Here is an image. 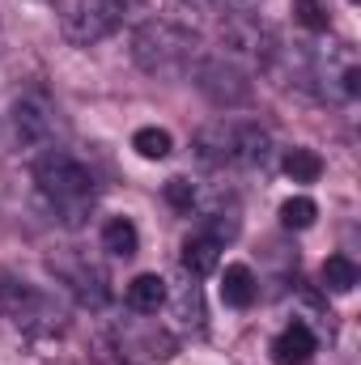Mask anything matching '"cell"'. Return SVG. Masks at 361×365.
I'll list each match as a JSON object with an SVG mask.
<instances>
[{"label":"cell","instance_id":"1","mask_svg":"<svg viewBox=\"0 0 361 365\" xmlns=\"http://www.w3.org/2000/svg\"><path fill=\"white\" fill-rule=\"evenodd\" d=\"M34 182H39V195L47 200V208L64 221V225H81L86 212L93 208V175L81 158H73L68 149H47L39 162H34Z\"/></svg>","mask_w":361,"mask_h":365},{"label":"cell","instance_id":"2","mask_svg":"<svg viewBox=\"0 0 361 365\" xmlns=\"http://www.w3.org/2000/svg\"><path fill=\"white\" fill-rule=\"evenodd\" d=\"M195 158L204 166H225V170H264L272 158V136L260 123L217 119L195 132Z\"/></svg>","mask_w":361,"mask_h":365},{"label":"cell","instance_id":"3","mask_svg":"<svg viewBox=\"0 0 361 365\" xmlns=\"http://www.w3.org/2000/svg\"><path fill=\"white\" fill-rule=\"evenodd\" d=\"M200 38L179 26V21H145L136 34H132V60L149 73V77H187L191 64L200 60Z\"/></svg>","mask_w":361,"mask_h":365},{"label":"cell","instance_id":"4","mask_svg":"<svg viewBox=\"0 0 361 365\" xmlns=\"http://www.w3.org/2000/svg\"><path fill=\"white\" fill-rule=\"evenodd\" d=\"M0 323L26 340H47L64 331V306L30 280L0 276Z\"/></svg>","mask_w":361,"mask_h":365},{"label":"cell","instance_id":"5","mask_svg":"<svg viewBox=\"0 0 361 365\" xmlns=\"http://www.w3.org/2000/svg\"><path fill=\"white\" fill-rule=\"evenodd\" d=\"M187 77L195 81V90L204 93L213 106H225V110H230V106H243V102L251 98L247 73H243L234 60H225V56H200Z\"/></svg>","mask_w":361,"mask_h":365},{"label":"cell","instance_id":"6","mask_svg":"<svg viewBox=\"0 0 361 365\" xmlns=\"http://www.w3.org/2000/svg\"><path fill=\"white\" fill-rule=\"evenodd\" d=\"M123 13H128L123 0H77L73 13L64 17V38L73 47H93V43H102L106 34L119 30Z\"/></svg>","mask_w":361,"mask_h":365},{"label":"cell","instance_id":"7","mask_svg":"<svg viewBox=\"0 0 361 365\" xmlns=\"http://www.w3.org/2000/svg\"><path fill=\"white\" fill-rule=\"evenodd\" d=\"M56 106L43 93H21L13 102V136L21 149H47L56 136Z\"/></svg>","mask_w":361,"mask_h":365},{"label":"cell","instance_id":"8","mask_svg":"<svg viewBox=\"0 0 361 365\" xmlns=\"http://www.w3.org/2000/svg\"><path fill=\"white\" fill-rule=\"evenodd\" d=\"M51 268H56V276L86 302V306H102L106 302V276H102V268H93V264H86V259H77V264H68V259H51Z\"/></svg>","mask_w":361,"mask_h":365},{"label":"cell","instance_id":"9","mask_svg":"<svg viewBox=\"0 0 361 365\" xmlns=\"http://www.w3.org/2000/svg\"><path fill=\"white\" fill-rule=\"evenodd\" d=\"M315 349H319L315 331H310L306 323H289V327L272 340V361L276 365H306L315 357Z\"/></svg>","mask_w":361,"mask_h":365},{"label":"cell","instance_id":"10","mask_svg":"<svg viewBox=\"0 0 361 365\" xmlns=\"http://www.w3.org/2000/svg\"><path fill=\"white\" fill-rule=\"evenodd\" d=\"M166 280L158 272H141L128 289H123V302H128V310L132 314H158L162 306H166Z\"/></svg>","mask_w":361,"mask_h":365},{"label":"cell","instance_id":"11","mask_svg":"<svg viewBox=\"0 0 361 365\" xmlns=\"http://www.w3.org/2000/svg\"><path fill=\"white\" fill-rule=\"evenodd\" d=\"M255 293H260V284H255V272L247 264H225V272H221V302L225 306L247 310L255 302Z\"/></svg>","mask_w":361,"mask_h":365},{"label":"cell","instance_id":"12","mask_svg":"<svg viewBox=\"0 0 361 365\" xmlns=\"http://www.w3.org/2000/svg\"><path fill=\"white\" fill-rule=\"evenodd\" d=\"M217 264H221V242H217L213 234H191V238L183 242V268L195 276V280L208 276Z\"/></svg>","mask_w":361,"mask_h":365},{"label":"cell","instance_id":"13","mask_svg":"<svg viewBox=\"0 0 361 365\" xmlns=\"http://www.w3.org/2000/svg\"><path fill=\"white\" fill-rule=\"evenodd\" d=\"M102 251H111L115 259H132V255L141 251L136 225H132L128 217H111V221L102 225Z\"/></svg>","mask_w":361,"mask_h":365},{"label":"cell","instance_id":"14","mask_svg":"<svg viewBox=\"0 0 361 365\" xmlns=\"http://www.w3.org/2000/svg\"><path fill=\"white\" fill-rule=\"evenodd\" d=\"M319 276H323V289H327V293H353L357 280H361L357 264H353L349 255H327Z\"/></svg>","mask_w":361,"mask_h":365},{"label":"cell","instance_id":"15","mask_svg":"<svg viewBox=\"0 0 361 365\" xmlns=\"http://www.w3.org/2000/svg\"><path fill=\"white\" fill-rule=\"evenodd\" d=\"M132 149L145 158V162H166L171 158V149H175V140H171V132L166 128H136L132 132Z\"/></svg>","mask_w":361,"mask_h":365},{"label":"cell","instance_id":"16","mask_svg":"<svg viewBox=\"0 0 361 365\" xmlns=\"http://www.w3.org/2000/svg\"><path fill=\"white\" fill-rule=\"evenodd\" d=\"M280 170H285L293 182H319V175H323V158H319L315 149H289L285 162H280Z\"/></svg>","mask_w":361,"mask_h":365},{"label":"cell","instance_id":"17","mask_svg":"<svg viewBox=\"0 0 361 365\" xmlns=\"http://www.w3.org/2000/svg\"><path fill=\"white\" fill-rule=\"evenodd\" d=\"M175 314H179V331H204V297L200 284H183L175 297Z\"/></svg>","mask_w":361,"mask_h":365},{"label":"cell","instance_id":"18","mask_svg":"<svg viewBox=\"0 0 361 365\" xmlns=\"http://www.w3.org/2000/svg\"><path fill=\"white\" fill-rule=\"evenodd\" d=\"M315 217H319V208H315L310 195H289V200L280 204V225H285V230H310Z\"/></svg>","mask_w":361,"mask_h":365},{"label":"cell","instance_id":"19","mask_svg":"<svg viewBox=\"0 0 361 365\" xmlns=\"http://www.w3.org/2000/svg\"><path fill=\"white\" fill-rule=\"evenodd\" d=\"M293 17H298L306 30H315V34H323V30L332 26V13H327L323 0H293Z\"/></svg>","mask_w":361,"mask_h":365},{"label":"cell","instance_id":"20","mask_svg":"<svg viewBox=\"0 0 361 365\" xmlns=\"http://www.w3.org/2000/svg\"><path fill=\"white\" fill-rule=\"evenodd\" d=\"M162 191H166V204H171V208L191 212V204H195V182L191 179H171Z\"/></svg>","mask_w":361,"mask_h":365},{"label":"cell","instance_id":"21","mask_svg":"<svg viewBox=\"0 0 361 365\" xmlns=\"http://www.w3.org/2000/svg\"><path fill=\"white\" fill-rule=\"evenodd\" d=\"M187 4H204V0H187Z\"/></svg>","mask_w":361,"mask_h":365},{"label":"cell","instance_id":"22","mask_svg":"<svg viewBox=\"0 0 361 365\" xmlns=\"http://www.w3.org/2000/svg\"><path fill=\"white\" fill-rule=\"evenodd\" d=\"M123 4H132V0H123Z\"/></svg>","mask_w":361,"mask_h":365},{"label":"cell","instance_id":"23","mask_svg":"<svg viewBox=\"0 0 361 365\" xmlns=\"http://www.w3.org/2000/svg\"><path fill=\"white\" fill-rule=\"evenodd\" d=\"M353 4H357V0H353Z\"/></svg>","mask_w":361,"mask_h":365}]
</instances>
